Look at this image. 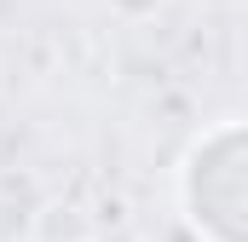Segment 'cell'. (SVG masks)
Here are the masks:
<instances>
[{"mask_svg":"<svg viewBox=\"0 0 248 242\" xmlns=\"http://www.w3.org/2000/svg\"><path fill=\"white\" fill-rule=\"evenodd\" d=\"M185 202L190 219L214 242L248 237V167H243V127H219L190 150L185 167Z\"/></svg>","mask_w":248,"mask_h":242,"instance_id":"6da1fadb","label":"cell"}]
</instances>
